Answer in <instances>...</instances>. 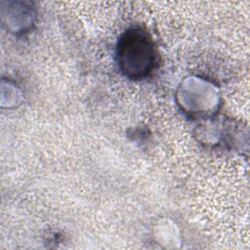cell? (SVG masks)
<instances>
[{"label":"cell","instance_id":"1","mask_svg":"<svg viewBox=\"0 0 250 250\" xmlns=\"http://www.w3.org/2000/svg\"><path fill=\"white\" fill-rule=\"evenodd\" d=\"M117 57L120 67L126 75L140 78L146 75L154 64V46L145 31L131 29L121 38Z\"/></svg>","mask_w":250,"mask_h":250}]
</instances>
